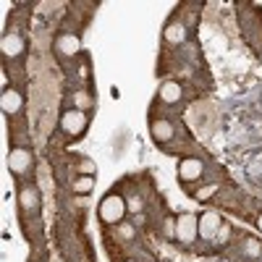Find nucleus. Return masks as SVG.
I'll use <instances>...</instances> for the list:
<instances>
[{
	"label": "nucleus",
	"instance_id": "f03ea898",
	"mask_svg": "<svg viewBox=\"0 0 262 262\" xmlns=\"http://www.w3.org/2000/svg\"><path fill=\"white\" fill-rule=\"evenodd\" d=\"M173 236H176V242L181 244H191L196 236H200V217L191 215V212H184L176 217V223H173Z\"/></svg>",
	"mask_w": 262,
	"mask_h": 262
},
{
	"label": "nucleus",
	"instance_id": "423d86ee",
	"mask_svg": "<svg viewBox=\"0 0 262 262\" xmlns=\"http://www.w3.org/2000/svg\"><path fill=\"white\" fill-rule=\"evenodd\" d=\"M8 168H11V173H16V176L27 173L32 168V152L27 147H13L11 155H8Z\"/></svg>",
	"mask_w": 262,
	"mask_h": 262
},
{
	"label": "nucleus",
	"instance_id": "0eeeda50",
	"mask_svg": "<svg viewBox=\"0 0 262 262\" xmlns=\"http://www.w3.org/2000/svg\"><path fill=\"white\" fill-rule=\"evenodd\" d=\"M0 107H3L6 116H16V113H21V107H24V97H21V92H16L13 86H8V90H3V95H0Z\"/></svg>",
	"mask_w": 262,
	"mask_h": 262
},
{
	"label": "nucleus",
	"instance_id": "9b49d317",
	"mask_svg": "<svg viewBox=\"0 0 262 262\" xmlns=\"http://www.w3.org/2000/svg\"><path fill=\"white\" fill-rule=\"evenodd\" d=\"M149 131H152V139L155 142H170L173 139V123L170 121H165V118H158V121H152L149 123Z\"/></svg>",
	"mask_w": 262,
	"mask_h": 262
},
{
	"label": "nucleus",
	"instance_id": "2eb2a0df",
	"mask_svg": "<svg viewBox=\"0 0 262 262\" xmlns=\"http://www.w3.org/2000/svg\"><path fill=\"white\" fill-rule=\"evenodd\" d=\"M71 189H74V194H90L95 189V176H76L71 181Z\"/></svg>",
	"mask_w": 262,
	"mask_h": 262
},
{
	"label": "nucleus",
	"instance_id": "f3484780",
	"mask_svg": "<svg viewBox=\"0 0 262 262\" xmlns=\"http://www.w3.org/2000/svg\"><path fill=\"white\" fill-rule=\"evenodd\" d=\"M126 207H128L131 212H134V215H137V212H142V210H144V202L139 200V196H131V200L126 202Z\"/></svg>",
	"mask_w": 262,
	"mask_h": 262
},
{
	"label": "nucleus",
	"instance_id": "9d476101",
	"mask_svg": "<svg viewBox=\"0 0 262 262\" xmlns=\"http://www.w3.org/2000/svg\"><path fill=\"white\" fill-rule=\"evenodd\" d=\"M158 95H160V100H163L165 105H176V102H181L184 90H181V84H179V81H165V84H160Z\"/></svg>",
	"mask_w": 262,
	"mask_h": 262
},
{
	"label": "nucleus",
	"instance_id": "412c9836",
	"mask_svg": "<svg viewBox=\"0 0 262 262\" xmlns=\"http://www.w3.org/2000/svg\"><path fill=\"white\" fill-rule=\"evenodd\" d=\"M257 226H259V231H262V212H259V217H257Z\"/></svg>",
	"mask_w": 262,
	"mask_h": 262
},
{
	"label": "nucleus",
	"instance_id": "20e7f679",
	"mask_svg": "<svg viewBox=\"0 0 262 262\" xmlns=\"http://www.w3.org/2000/svg\"><path fill=\"white\" fill-rule=\"evenodd\" d=\"M79 50H81V39H79V34H74V32H63V34H58V39H55V53H58L60 58H76Z\"/></svg>",
	"mask_w": 262,
	"mask_h": 262
},
{
	"label": "nucleus",
	"instance_id": "dca6fc26",
	"mask_svg": "<svg viewBox=\"0 0 262 262\" xmlns=\"http://www.w3.org/2000/svg\"><path fill=\"white\" fill-rule=\"evenodd\" d=\"M215 194H217V184H207V186H202V189L194 191V200H196V202H207V200H212Z\"/></svg>",
	"mask_w": 262,
	"mask_h": 262
},
{
	"label": "nucleus",
	"instance_id": "ddd939ff",
	"mask_svg": "<svg viewBox=\"0 0 262 262\" xmlns=\"http://www.w3.org/2000/svg\"><path fill=\"white\" fill-rule=\"evenodd\" d=\"M165 42H170V45H181V42L186 39V24H181V21H170V24L165 27L163 32Z\"/></svg>",
	"mask_w": 262,
	"mask_h": 262
},
{
	"label": "nucleus",
	"instance_id": "7ed1b4c3",
	"mask_svg": "<svg viewBox=\"0 0 262 262\" xmlns=\"http://www.w3.org/2000/svg\"><path fill=\"white\" fill-rule=\"evenodd\" d=\"M86 123H90L86 113L76 111V107H69V111H63V116H60V131L66 137H81L86 131Z\"/></svg>",
	"mask_w": 262,
	"mask_h": 262
},
{
	"label": "nucleus",
	"instance_id": "1a4fd4ad",
	"mask_svg": "<svg viewBox=\"0 0 262 262\" xmlns=\"http://www.w3.org/2000/svg\"><path fill=\"white\" fill-rule=\"evenodd\" d=\"M24 48H27L24 37L16 34V32H8V34L3 37V42H0V50H3L6 58H18L21 53H24Z\"/></svg>",
	"mask_w": 262,
	"mask_h": 262
},
{
	"label": "nucleus",
	"instance_id": "39448f33",
	"mask_svg": "<svg viewBox=\"0 0 262 262\" xmlns=\"http://www.w3.org/2000/svg\"><path fill=\"white\" fill-rule=\"evenodd\" d=\"M205 176V163L200 158H184L181 165H179V179L184 184H191V181H200Z\"/></svg>",
	"mask_w": 262,
	"mask_h": 262
},
{
	"label": "nucleus",
	"instance_id": "6e6552de",
	"mask_svg": "<svg viewBox=\"0 0 262 262\" xmlns=\"http://www.w3.org/2000/svg\"><path fill=\"white\" fill-rule=\"evenodd\" d=\"M221 228H223V217L217 212H205L200 217V236L202 238H215Z\"/></svg>",
	"mask_w": 262,
	"mask_h": 262
},
{
	"label": "nucleus",
	"instance_id": "aec40b11",
	"mask_svg": "<svg viewBox=\"0 0 262 262\" xmlns=\"http://www.w3.org/2000/svg\"><path fill=\"white\" fill-rule=\"evenodd\" d=\"M121 233H123V236L128 238V236H131V226H123V228H121Z\"/></svg>",
	"mask_w": 262,
	"mask_h": 262
},
{
	"label": "nucleus",
	"instance_id": "4be33fe9",
	"mask_svg": "<svg viewBox=\"0 0 262 262\" xmlns=\"http://www.w3.org/2000/svg\"><path fill=\"white\" fill-rule=\"evenodd\" d=\"M126 262H137V259H126Z\"/></svg>",
	"mask_w": 262,
	"mask_h": 262
},
{
	"label": "nucleus",
	"instance_id": "6ab92c4d",
	"mask_svg": "<svg viewBox=\"0 0 262 262\" xmlns=\"http://www.w3.org/2000/svg\"><path fill=\"white\" fill-rule=\"evenodd\" d=\"M81 176H95V163L92 160H81Z\"/></svg>",
	"mask_w": 262,
	"mask_h": 262
},
{
	"label": "nucleus",
	"instance_id": "4468645a",
	"mask_svg": "<svg viewBox=\"0 0 262 262\" xmlns=\"http://www.w3.org/2000/svg\"><path fill=\"white\" fill-rule=\"evenodd\" d=\"M71 102H74V107H76V111H90V107L95 105V97L90 95V92H86V90H76L74 95H71Z\"/></svg>",
	"mask_w": 262,
	"mask_h": 262
},
{
	"label": "nucleus",
	"instance_id": "a211bd4d",
	"mask_svg": "<svg viewBox=\"0 0 262 262\" xmlns=\"http://www.w3.org/2000/svg\"><path fill=\"white\" fill-rule=\"evenodd\" d=\"M244 249H247V254H252V257H257L259 252H262V247L254 242V238H247V244H244Z\"/></svg>",
	"mask_w": 262,
	"mask_h": 262
},
{
	"label": "nucleus",
	"instance_id": "f8f14e48",
	"mask_svg": "<svg viewBox=\"0 0 262 262\" xmlns=\"http://www.w3.org/2000/svg\"><path fill=\"white\" fill-rule=\"evenodd\" d=\"M18 205H21V210L34 212L39 207V189L37 186H24L18 191Z\"/></svg>",
	"mask_w": 262,
	"mask_h": 262
},
{
	"label": "nucleus",
	"instance_id": "f257e3e1",
	"mask_svg": "<svg viewBox=\"0 0 262 262\" xmlns=\"http://www.w3.org/2000/svg\"><path fill=\"white\" fill-rule=\"evenodd\" d=\"M126 212H128V207H126V200L121 194H107L100 202V221L107 226H121Z\"/></svg>",
	"mask_w": 262,
	"mask_h": 262
}]
</instances>
